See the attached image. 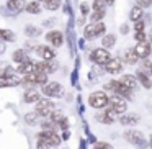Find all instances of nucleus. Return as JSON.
<instances>
[{
	"label": "nucleus",
	"mask_w": 152,
	"mask_h": 149,
	"mask_svg": "<svg viewBox=\"0 0 152 149\" xmlns=\"http://www.w3.org/2000/svg\"><path fill=\"white\" fill-rule=\"evenodd\" d=\"M88 105L92 106V108H95V110L106 108V106H108V95H106L105 92H102V90L90 93V97H88Z\"/></svg>",
	"instance_id": "1"
},
{
	"label": "nucleus",
	"mask_w": 152,
	"mask_h": 149,
	"mask_svg": "<svg viewBox=\"0 0 152 149\" xmlns=\"http://www.w3.org/2000/svg\"><path fill=\"white\" fill-rule=\"evenodd\" d=\"M124 138L128 142L134 144L136 148H141V149H145L147 148V141H145L144 134L141 131H136V129H129V131L124 133Z\"/></svg>",
	"instance_id": "2"
},
{
	"label": "nucleus",
	"mask_w": 152,
	"mask_h": 149,
	"mask_svg": "<svg viewBox=\"0 0 152 149\" xmlns=\"http://www.w3.org/2000/svg\"><path fill=\"white\" fill-rule=\"evenodd\" d=\"M108 108H111L115 113H124L126 112V108H128V103H126V100H124V97H121V95H116V93H113L111 97H108Z\"/></svg>",
	"instance_id": "3"
},
{
	"label": "nucleus",
	"mask_w": 152,
	"mask_h": 149,
	"mask_svg": "<svg viewBox=\"0 0 152 149\" xmlns=\"http://www.w3.org/2000/svg\"><path fill=\"white\" fill-rule=\"evenodd\" d=\"M90 59H92L96 66H106L108 61L111 59V54H110V51L105 49V48H96V49L92 51Z\"/></svg>",
	"instance_id": "4"
},
{
	"label": "nucleus",
	"mask_w": 152,
	"mask_h": 149,
	"mask_svg": "<svg viewBox=\"0 0 152 149\" xmlns=\"http://www.w3.org/2000/svg\"><path fill=\"white\" fill-rule=\"evenodd\" d=\"M105 23H102V21H98V23H92V25H87L85 30H83V34H85L87 40H93V38L96 36H102V34H105Z\"/></svg>",
	"instance_id": "5"
},
{
	"label": "nucleus",
	"mask_w": 152,
	"mask_h": 149,
	"mask_svg": "<svg viewBox=\"0 0 152 149\" xmlns=\"http://www.w3.org/2000/svg\"><path fill=\"white\" fill-rule=\"evenodd\" d=\"M56 110V105L49 98H39L36 102V113L41 116H49Z\"/></svg>",
	"instance_id": "6"
},
{
	"label": "nucleus",
	"mask_w": 152,
	"mask_h": 149,
	"mask_svg": "<svg viewBox=\"0 0 152 149\" xmlns=\"http://www.w3.org/2000/svg\"><path fill=\"white\" fill-rule=\"evenodd\" d=\"M38 139H43L49 146H59L61 144V136L57 133H54L53 129H44V131H41L38 134Z\"/></svg>",
	"instance_id": "7"
},
{
	"label": "nucleus",
	"mask_w": 152,
	"mask_h": 149,
	"mask_svg": "<svg viewBox=\"0 0 152 149\" xmlns=\"http://www.w3.org/2000/svg\"><path fill=\"white\" fill-rule=\"evenodd\" d=\"M43 93L46 97H62L64 89L59 82H49V84L46 82L43 87Z\"/></svg>",
	"instance_id": "8"
},
{
	"label": "nucleus",
	"mask_w": 152,
	"mask_h": 149,
	"mask_svg": "<svg viewBox=\"0 0 152 149\" xmlns=\"http://www.w3.org/2000/svg\"><path fill=\"white\" fill-rule=\"evenodd\" d=\"M34 53H36L38 57H41V61H53L56 57V53L51 46H46V44H39V46L34 48Z\"/></svg>",
	"instance_id": "9"
},
{
	"label": "nucleus",
	"mask_w": 152,
	"mask_h": 149,
	"mask_svg": "<svg viewBox=\"0 0 152 149\" xmlns=\"http://www.w3.org/2000/svg\"><path fill=\"white\" fill-rule=\"evenodd\" d=\"M46 80H48V74L41 72V70H33V72L25 76V82L26 84H41V85H44Z\"/></svg>",
	"instance_id": "10"
},
{
	"label": "nucleus",
	"mask_w": 152,
	"mask_h": 149,
	"mask_svg": "<svg viewBox=\"0 0 152 149\" xmlns=\"http://www.w3.org/2000/svg\"><path fill=\"white\" fill-rule=\"evenodd\" d=\"M134 53L137 54L139 59H147L151 56V43L149 41H139L134 46Z\"/></svg>",
	"instance_id": "11"
},
{
	"label": "nucleus",
	"mask_w": 152,
	"mask_h": 149,
	"mask_svg": "<svg viewBox=\"0 0 152 149\" xmlns=\"http://www.w3.org/2000/svg\"><path fill=\"white\" fill-rule=\"evenodd\" d=\"M46 41L51 44V46L59 48V46H62V43H64V36H62L61 31L53 30V31H49V33L46 34Z\"/></svg>",
	"instance_id": "12"
},
{
	"label": "nucleus",
	"mask_w": 152,
	"mask_h": 149,
	"mask_svg": "<svg viewBox=\"0 0 152 149\" xmlns=\"http://www.w3.org/2000/svg\"><path fill=\"white\" fill-rule=\"evenodd\" d=\"M20 84H21V80L15 74H7V76L0 77V89H4V87H17Z\"/></svg>",
	"instance_id": "13"
},
{
	"label": "nucleus",
	"mask_w": 152,
	"mask_h": 149,
	"mask_svg": "<svg viewBox=\"0 0 152 149\" xmlns=\"http://www.w3.org/2000/svg\"><path fill=\"white\" fill-rule=\"evenodd\" d=\"M26 7V2L25 0H8L7 2V8L12 12V15H18L25 10Z\"/></svg>",
	"instance_id": "14"
},
{
	"label": "nucleus",
	"mask_w": 152,
	"mask_h": 149,
	"mask_svg": "<svg viewBox=\"0 0 152 149\" xmlns=\"http://www.w3.org/2000/svg\"><path fill=\"white\" fill-rule=\"evenodd\" d=\"M123 70V61L119 59V57H113V59L108 61V64H106V72L108 74H119Z\"/></svg>",
	"instance_id": "15"
},
{
	"label": "nucleus",
	"mask_w": 152,
	"mask_h": 149,
	"mask_svg": "<svg viewBox=\"0 0 152 149\" xmlns=\"http://www.w3.org/2000/svg\"><path fill=\"white\" fill-rule=\"evenodd\" d=\"M36 64L38 62H34V61H31L30 57H28L26 61H23V62H20L18 64V67H17V72H20V74H30V72H33V70H36Z\"/></svg>",
	"instance_id": "16"
},
{
	"label": "nucleus",
	"mask_w": 152,
	"mask_h": 149,
	"mask_svg": "<svg viewBox=\"0 0 152 149\" xmlns=\"http://www.w3.org/2000/svg\"><path fill=\"white\" fill-rule=\"evenodd\" d=\"M119 82H121L123 85L126 87V89L132 90V92H134V90L137 89V85H139L137 79H136L134 76H131V74H126V76H123L121 79H119Z\"/></svg>",
	"instance_id": "17"
},
{
	"label": "nucleus",
	"mask_w": 152,
	"mask_h": 149,
	"mask_svg": "<svg viewBox=\"0 0 152 149\" xmlns=\"http://www.w3.org/2000/svg\"><path fill=\"white\" fill-rule=\"evenodd\" d=\"M0 41H2V43H13V41H17V34L12 30L2 28V30H0Z\"/></svg>",
	"instance_id": "18"
},
{
	"label": "nucleus",
	"mask_w": 152,
	"mask_h": 149,
	"mask_svg": "<svg viewBox=\"0 0 152 149\" xmlns=\"http://www.w3.org/2000/svg\"><path fill=\"white\" fill-rule=\"evenodd\" d=\"M119 121H121V125H124V126H134V125L139 123V116L134 115V113H128V115H123Z\"/></svg>",
	"instance_id": "19"
},
{
	"label": "nucleus",
	"mask_w": 152,
	"mask_h": 149,
	"mask_svg": "<svg viewBox=\"0 0 152 149\" xmlns=\"http://www.w3.org/2000/svg\"><path fill=\"white\" fill-rule=\"evenodd\" d=\"M25 10H26L28 13H31V15H38V13H41L43 7H41V4L38 2V0H33V2H28L26 4Z\"/></svg>",
	"instance_id": "20"
},
{
	"label": "nucleus",
	"mask_w": 152,
	"mask_h": 149,
	"mask_svg": "<svg viewBox=\"0 0 152 149\" xmlns=\"http://www.w3.org/2000/svg\"><path fill=\"white\" fill-rule=\"evenodd\" d=\"M136 79H137V82L141 84L144 89H151V87H152L151 79H149V76H145V74H144V70H137V74H136Z\"/></svg>",
	"instance_id": "21"
},
{
	"label": "nucleus",
	"mask_w": 152,
	"mask_h": 149,
	"mask_svg": "<svg viewBox=\"0 0 152 149\" xmlns=\"http://www.w3.org/2000/svg\"><path fill=\"white\" fill-rule=\"evenodd\" d=\"M39 98H41V95L36 90H26L25 92V102L26 103H36Z\"/></svg>",
	"instance_id": "22"
},
{
	"label": "nucleus",
	"mask_w": 152,
	"mask_h": 149,
	"mask_svg": "<svg viewBox=\"0 0 152 149\" xmlns=\"http://www.w3.org/2000/svg\"><path fill=\"white\" fill-rule=\"evenodd\" d=\"M12 59L15 61V62H23V61H26L28 59V53L25 49H17V51H13V54H12Z\"/></svg>",
	"instance_id": "23"
},
{
	"label": "nucleus",
	"mask_w": 152,
	"mask_h": 149,
	"mask_svg": "<svg viewBox=\"0 0 152 149\" xmlns=\"http://www.w3.org/2000/svg\"><path fill=\"white\" fill-rule=\"evenodd\" d=\"M142 15H144V12H142V8L139 7V5L132 7L131 12H129V18H131L132 21H139V20L142 18Z\"/></svg>",
	"instance_id": "24"
},
{
	"label": "nucleus",
	"mask_w": 152,
	"mask_h": 149,
	"mask_svg": "<svg viewBox=\"0 0 152 149\" xmlns=\"http://www.w3.org/2000/svg\"><path fill=\"white\" fill-rule=\"evenodd\" d=\"M25 34H26L28 38H36L41 34V28L34 26V25H28V26L25 28Z\"/></svg>",
	"instance_id": "25"
},
{
	"label": "nucleus",
	"mask_w": 152,
	"mask_h": 149,
	"mask_svg": "<svg viewBox=\"0 0 152 149\" xmlns=\"http://www.w3.org/2000/svg\"><path fill=\"white\" fill-rule=\"evenodd\" d=\"M115 43H116V36H115V34H105V36H103V40H102V44H103V48H105V49L113 48V46H115Z\"/></svg>",
	"instance_id": "26"
},
{
	"label": "nucleus",
	"mask_w": 152,
	"mask_h": 149,
	"mask_svg": "<svg viewBox=\"0 0 152 149\" xmlns=\"http://www.w3.org/2000/svg\"><path fill=\"white\" fill-rule=\"evenodd\" d=\"M137 59H139V57H137V54L134 53V49H128L124 53V61L128 64H136V62H137Z\"/></svg>",
	"instance_id": "27"
},
{
	"label": "nucleus",
	"mask_w": 152,
	"mask_h": 149,
	"mask_svg": "<svg viewBox=\"0 0 152 149\" xmlns=\"http://www.w3.org/2000/svg\"><path fill=\"white\" fill-rule=\"evenodd\" d=\"M59 7H61V0H46V2H44V8L49 10V12L57 10Z\"/></svg>",
	"instance_id": "28"
},
{
	"label": "nucleus",
	"mask_w": 152,
	"mask_h": 149,
	"mask_svg": "<svg viewBox=\"0 0 152 149\" xmlns=\"http://www.w3.org/2000/svg\"><path fill=\"white\" fill-rule=\"evenodd\" d=\"M38 113L36 112H33V113H26V115H25V121L28 123V125H36L38 123Z\"/></svg>",
	"instance_id": "29"
},
{
	"label": "nucleus",
	"mask_w": 152,
	"mask_h": 149,
	"mask_svg": "<svg viewBox=\"0 0 152 149\" xmlns=\"http://www.w3.org/2000/svg\"><path fill=\"white\" fill-rule=\"evenodd\" d=\"M105 0H93V12H105Z\"/></svg>",
	"instance_id": "30"
},
{
	"label": "nucleus",
	"mask_w": 152,
	"mask_h": 149,
	"mask_svg": "<svg viewBox=\"0 0 152 149\" xmlns=\"http://www.w3.org/2000/svg\"><path fill=\"white\" fill-rule=\"evenodd\" d=\"M103 17H105V12H93V13L90 15V20H92L93 23H98Z\"/></svg>",
	"instance_id": "31"
},
{
	"label": "nucleus",
	"mask_w": 152,
	"mask_h": 149,
	"mask_svg": "<svg viewBox=\"0 0 152 149\" xmlns=\"http://www.w3.org/2000/svg\"><path fill=\"white\" fill-rule=\"evenodd\" d=\"M93 149H113V146L105 142V141H100V142H96V146Z\"/></svg>",
	"instance_id": "32"
},
{
	"label": "nucleus",
	"mask_w": 152,
	"mask_h": 149,
	"mask_svg": "<svg viewBox=\"0 0 152 149\" xmlns=\"http://www.w3.org/2000/svg\"><path fill=\"white\" fill-rule=\"evenodd\" d=\"M136 2H137V5L141 8H149L152 5V0H136Z\"/></svg>",
	"instance_id": "33"
},
{
	"label": "nucleus",
	"mask_w": 152,
	"mask_h": 149,
	"mask_svg": "<svg viewBox=\"0 0 152 149\" xmlns=\"http://www.w3.org/2000/svg\"><path fill=\"white\" fill-rule=\"evenodd\" d=\"M36 149H51V146L48 144V142H44L43 139H38V142H36Z\"/></svg>",
	"instance_id": "34"
},
{
	"label": "nucleus",
	"mask_w": 152,
	"mask_h": 149,
	"mask_svg": "<svg viewBox=\"0 0 152 149\" xmlns=\"http://www.w3.org/2000/svg\"><path fill=\"white\" fill-rule=\"evenodd\" d=\"M134 30H136V31H144V21H142V20L136 21V25H134Z\"/></svg>",
	"instance_id": "35"
},
{
	"label": "nucleus",
	"mask_w": 152,
	"mask_h": 149,
	"mask_svg": "<svg viewBox=\"0 0 152 149\" xmlns=\"http://www.w3.org/2000/svg\"><path fill=\"white\" fill-rule=\"evenodd\" d=\"M136 41H145V34H144V31H136Z\"/></svg>",
	"instance_id": "36"
},
{
	"label": "nucleus",
	"mask_w": 152,
	"mask_h": 149,
	"mask_svg": "<svg viewBox=\"0 0 152 149\" xmlns=\"http://www.w3.org/2000/svg\"><path fill=\"white\" fill-rule=\"evenodd\" d=\"M128 31H129V26H128V25H123V26H121V33H128Z\"/></svg>",
	"instance_id": "37"
},
{
	"label": "nucleus",
	"mask_w": 152,
	"mask_h": 149,
	"mask_svg": "<svg viewBox=\"0 0 152 149\" xmlns=\"http://www.w3.org/2000/svg\"><path fill=\"white\" fill-rule=\"evenodd\" d=\"M82 13H83V15L88 13V7H87V5H82Z\"/></svg>",
	"instance_id": "38"
},
{
	"label": "nucleus",
	"mask_w": 152,
	"mask_h": 149,
	"mask_svg": "<svg viewBox=\"0 0 152 149\" xmlns=\"http://www.w3.org/2000/svg\"><path fill=\"white\" fill-rule=\"evenodd\" d=\"M5 51V43H2V41H0V54L4 53Z\"/></svg>",
	"instance_id": "39"
},
{
	"label": "nucleus",
	"mask_w": 152,
	"mask_h": 149,
	"mask_svg": "<svg viewBox=\"0 0 152 149\" xmlns=\"http://www.w3.org/2000/svg\"><path fill=\"white\" fill-rule=\"evenodd\" d=\"M113 2H115V0H105V4H106V5H111Z\"/></svg>",
	"instance_id": "40"
},
{
	"label": "nucleus",
	"mask_w": 152,
	"mask_h": 149,
	"mask_svg": "<svg viewBox=\"0 0 152 149\" xmlns=\"http://www.w3.org/2000/svg\"><path fill=\"white\" fill-rule=\"evenodd\" d=\"M38 2H46V0H38Z\"/></svg>",
	"instance_id": "41"
},
{
	"label": "nucleus",
	"mask_w": 152,
	"mask_h": 149,
	"mask_svg": "<svg viewBox=\"0 0 152 149\" xmlns=\"http://www.w3.org/2000/svg\"><path fill=\"white\" fill-rule=\"evenodd\" d=\"M151 148H152V139H151Z\"/></svg>",
	"instance_id": "42"
},
{
	"label": "nucleus",
	"mask_w": 152,
	"mask_h": 149,
	"mask_svg": "<svg viewBox=\"0 0 152 149\" xmlns=\"http://www.w3.org/2000/svg\"><path fill=\"white\" fill-rule=\"evenodd\" d=\"M151 41H152V33H151Z\"/></svg>",
	"instance_id": "43"
},
{
	"label": "nucleus",
	"mask_w": 152,
	"mask_h": 149,
	"mask_svg": "<svg viewBox=\"0 0 152 149\" xmlns=\"http://www.w3.org/2000/svg\"><path fill=\"white\" fill-rule=\"evenodd\" d=\"M151 74H152V67H151Z\"/></svg>",
	"instance_id": "44"
},
{
	"label": "nucleus",
	"mask_w": 152,
	"mask_h": 149,
	"mask_svg": "<svg viewBox=\"0 0 152 149\" xmlns=\"http://www.w3.org/2000/svg\"><path fill=\"white\" fill-rule=\"evenodd\" d=\"M7 2H8V0H7Z\"/></svg>",
	"instance_id": "45"
},
{
	"label": "nucleus",
	"mask_w": 152,
	"mask_h": 149,
	"mask_svg": "<svg viewBox=\"0 0 152 149\" xmlns=\"http://www.w3.org/2000/svg\"><path fill=\"white\" fill-rule=\"evenodd\" d=\"M64 149H66V148H64Z\"/></svg>",
	"instance_id": "46"
}]
</instances>
